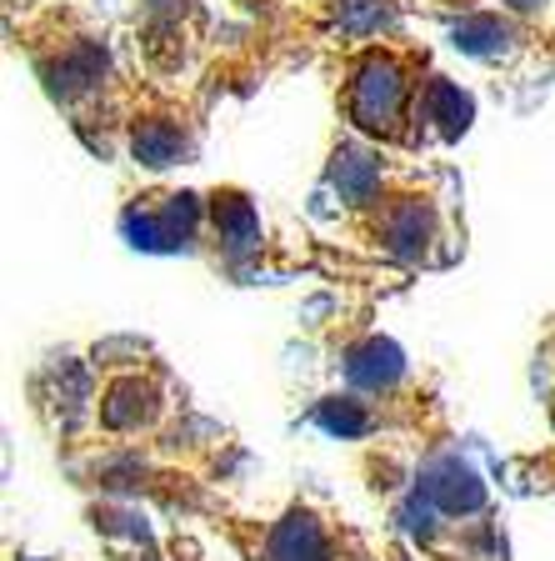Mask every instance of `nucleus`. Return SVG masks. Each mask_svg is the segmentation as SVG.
<instances>
[{"mask_svg":"<svg viewBox=\"0 0 555 561\" xmlns=\"http://www.w3.org/2000/svg\"><path fill=\"white\" fill-rule=\"evenodd\" d=\"M25 397L76 486L220 522L245 451L226 426L196 416L151 341L111 336L81 356H50L25 376Z\"/></svg>","mask_w":555,"mask_h":561,"instance_id":"obj_1","label":"nucleus"},{"mask_svg":"<svg viewBox=\"0 0 555 561\" xmlns=\"http://www.w3.org/2000/svg\"><path fill=\"white\" fill-rule=\"evenodd\" d=\"M311 216L346 251L395 271H446L465 256V186L451 165L391 151L340 126Z\"/></svg>","mask_w":555,"mask_h":561,"instance_id":"obj_2","label":"nucleus"},{"mask_svg":"<svg viewBox=\"0 0 555 561\" xmlns=\"http://www.w3.org/2000/svg\"><path fill=\"white\" fill-rule=\"evenodd\" d=\"M5 35L70 136L101 161H126L130 126L175 91L126 60V41L105 31L81 0H5Z\"/></svg>","mask_w":555,"mask_h":561,"instance_id":"obj_3","label":"nucleus"},{"mask_svg":"<svg viewBox=\"0 0 555 561\" xmlns=\"http://www.w3.org/2000/svg\"><path fill=\"white\" fill-rule=\"evenodd\" d=\"M325 70H331V101H336L340 126L375 146L416 156L420 101L436 76V56L426 41L385 31L375 41L325 56Z\"/></svg>","mask_w":555,"mask_h":561,"instance_id":"obj_4","label":"nucleus"},{"mask_svg":"<svg viewBox=\"0 0 555 561\" xmlns=\"http://www.w3.org/2000/svg\"><path fill=\"white\" fill-rule=\"evenodd\" d=\"M216 526L231 531L245 561H405V551L385 531L375 537L366 526L346 522L321 491H296L286 512H276L270 522L220 512Z\"/></svg>","mask_w":555,"mask_h":561,"instance_id":"obj_5","label":"nucleus"},{"mask_svg":"<svg viewBox=\"0 0 555 561\" xmlns=\"http://www.w3.org/2000/svg\"><path fill=\"white\" fill-rule=\"evenodd\" d=\"M126 50L146 76L181 85L210 50L206 0H136L126 21Z\"/></svg>","mask_w":555,"mask_h":561,"instance_id":"obj_6","label":"nucleus"},{"mask_svg":"<svg viewBox=\"0 0 555 561\" xmlns=\"http://www.w3.org/2000/svg\"><path fill=\"white\" fill-rule=\"evenodd\" d=\"M120 236L146 256H190L206 261L210 245V201L206 191L175 186H130L120 196Z\"/></svg>","mask_w":555,"mask_h":561,"instance_id":"obj_7","label":"nucleus"},{"mask_svg":"<svg viewBox=\"0 0 555 561\" xmlns=\"http://www.w3.org/2000/svg\"><path fill=\"white\" fill-rule=\"evenodd\" d=\"M210 245H206V266H216L220 276L251 280L255 271L266 276L270 256V236L261 221V206L245 186H210Z\"/></svg>","mask_w":555,"mask_h":561,"instance_id":"obj_8","label":"nucleus"},{"mask_svg":"<svg viewBox=\"0 0 555 561\" xmlns=\"http://www.w3.org/2000/svg\"><path fill=\"white\" fill-rule=\"evenodd\" d=\"M475 126V95L461 81H451L446 70H436L426 85V101H420V121H416V156L446 151L465 130Z\"/></svg>","mask_w":555,"mask_h":561,"instance_id":"obj_9","label":"nucleus"},{"mask_svg":"<svg viewBox=\"0 0 555 561\" xmlns=\"http://www.w3.org/2000/svg\"><path fill=\"white\" fill-rule=\"evenodd\" d=\"M535 386H541L545 421H551V432H555V316L545 321L541 346H535Z\"/></svg>","mask_w":555,"mask_h":561,"instance_id":"obj_10","label":"nucleus"}]
</instances>
